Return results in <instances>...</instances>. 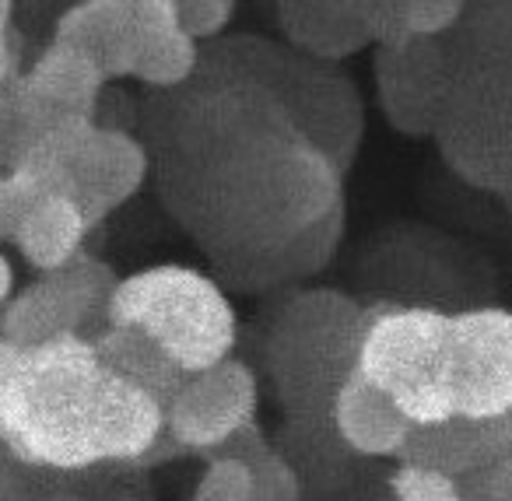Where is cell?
Returning <instances> with one entry per match:
<instances>
[{
    "mask_svg": "<svg viewBox=\"0 0 512 501\" xmlns=\"http://www.w3.org/2000/svg\"><path fill=\"white\" fill-rule=\"evenodd\" d=\"M204 53L186 85L151 106L158 190L186 235L242 291L306 281L344 235L348 158L299 116L351 106L344 81L313 74L302 53L267 43Z\"/></svg>",
    "mask_w": 512,
    "mask_h": 501,
    "instance_id": "6da1fadb",
    "label": "cell"
},
{
    "mask_svg": "<svg viewBox=\"0 0 512 501\" xmlns=\"http://www.w3.org/2000/svg\"><path fill=\"white\" fill-rule=\"evenodd\" d=\"M109 368L78 333L22 351L0 407V442L29 470L81 473L102 459Z\"/></svg>",
    "mask_w": 512,
    "mask_h": 501,
    "instance_id": "7a4b0ae2",
    "label": "cell"
},
{
    "mask_svg": "<svg viewBox=\"0 0 512 501\" xmlns=\"http://www.w3.org/2000/svg\"><path fill=\"white\" fill-rule=\"evenodd\" d=\"M369 309L337 288H292L271 309L260 358L288 424H330V403L358 365Z\"/></svg>",
    "mask_w": 512,
    "mask_h": 501,
    "instance_id": "3957f363",
    "label": "cell"
},
{
    "mask_svg": "<svg viewBox=\"0 0 512 501\" xmlns=\"http://www.w3.org/2000/svg\"><path fill=\"white\" fill-rule=\"evenodd\" d=\"M109 323L148 333L183 372L225 361L239 344V316L211 274L183 263H158L120 277L109 298Z\"/></svg>",
    "mask_w": 512,
    "mask_h": 501,
    "instance_id": "277c9868",
    "label": "cell"
},
{
    "mask_svg": "<svg viewBox=\"0 0 512 501\" xmlns=\"http://www.w3.org/2000/svg\"><path fill=\"white\" fill-rule=\"evenodd\" d=\"M449 169L512 207V43L477 39L435 123Z\"/></svg>",
    "mask_w": 512,
    "mask_h": 501,
    "instance_id": "5b68a950",
    "label": "cell"
},
{
    "mask_svg": "<svg viewBox=\"0 0 512 501\" xmlns=\"http://www.w3.org/2000/svg\"><path fill=\"white\" fill-rule=\"evenodd\" d=\"M11 172L36 193H67L99 225L137 197L151 172V155L127 130L71 116L53 123Z\"/></svg>",
    "mask_w": 512,
    "mask_h": 501,
    "instance_id": "8992f818",
    "label": "cell"
},
{
    "mask_svg": "<svg viewBox=\"0 0 512 501\" xmlns=\"http://www.w3.org/2000/svg\"><path fill=\"white\" fill-rule=\"evenodd\" d=\"M449 316L432 305H372L355 372L386 393L414 424L453 417Z\"/></svg>",
    "mask_w": 512,
    "mask_h": 501,
    "instance_id": "52a82bcc",
    "label": "cell"
},
{
    "mask_svg": "<svg viewBox=\"0 0 512 501\" xmlns=\"http://www.w3.org/2000/svg\"><path fill=\"white\" fill-rule=\"evenodd\" d=\"M116 281L120 277L102 260L88 253L74 256L64 267L39 274L29 288L15 291L0 305V333L22 351L67 333L92 340L109 323Z\"/></svg>",
    "mask_w": 512,
    "mask_h": 501,
    "instance_id": "ba28073f",
    "label": "cell"
},
{
    "mask_svg": "<svg viewBox=\"0 0 512 501\" xmlns=\"http://www.w3.org/2000/svg\"><path fill=\"white\" fill-rule=\"evenodd\" d=\"M260 382L242 358L228 354L211 368H200L183 379V386L165 403V435L179 452L211 456L235 431L256 421Z\"/></svg>",
    "mask_w": 512,
    "mask_h": 501,
    "instance_id": "9c48e42d",
    "label": "cell"
},
{
    "mask_svg": "<svg viewBox=\"0 0 512 501\" xmlns=\"http://www.w3.org/2000/svg\"><path fill=\"white\" fill-rule=\"evenodd\" d=\"M449 386L456 414H512V309L481 305L449 316Z\"/></svg>",
    "mask_w": 512,
    "mask_h": 501,
    "instance_id": "30bf717a",
    "label": "cell"
},
{
    "mask_svg": "<svg viewBox=\"0 0 512 501\" xmlns=\"http://www.w3.org/2000/svg\"><path fill=\"white\" fill-rule=\"evenodd\" d=\"M176 25L172 0H78L60 15L53 39L85 50L109 81H120L134 74L144 46Z\"/></svg>",
    "mask_w": 512,
    "mask_h": 501,
    "instance_id": "8fae6325",
    "label": "cell"
},
{
    "mask_svg": "<svg viewBox=\"0 0 512 501\" xmlns=\"http://www.w3.org/2000/svg\"><path fill=\"white\" fill-rule=\"evenodd\" d=\"M453 71V53L442 50L439 39L386 43L376 60V81L393 127L404 134H435Z\"/></svg>",
    "mask_w": 512,
    "mask_h": 501,
    "instance_id": "7c38bea8",
    "label": "cell"
},
{
    "mask_svg": "<svg viewBox=\"0 0 512 501\" xmlns=\"http://www.w3.org/2000/svg\"><path fill=\"white\" fill-rule=\"evenodd\" d=\"M512 456V414L467 417L453 414L439 424H414L400 459L425 463L463 480L498 459Z\"/></svg>",
    "mask_w": 512,
    "mask_h": 501,
    "instance_id": "4fadbf2b",
    "label": "cell"
},
{
    "mask_svg": "<svg viewBox=\"0 0 512 501\" xmlns=\"http://www.w3.org/2000/svg\"><path fill=\"white\" fill-rule=\"evenodd\" d=\"M18 85L46 120L60 123L71 116L95 120L109 78L85 50L64 43V39H50L36 64L29 71H18Z\"/></svg>",
    "mask_w": 512,
    "mask_h": 501,
    "instance_id": "5bb4252c",
    "label": "cell"
},
{
    "mask_svg": "<svg viewBox=\"0 0 512 501\" xmlns=\"http://www.w3.org/2000/svg\"><path fill=\"white\" fill-rule=\"evenodd\" d=\"M330 428L351 456L400 459L414 421L358 372L348 375L330 403Z\"/></svg>",
    "mask_w": 512,
    "mask_h": 501,
    "instance_id": "9a60e30c",
    "label": "cell"
},
{
    "mask_svg": "<svg viewBox=\"0 0 512 501\" xmlns=\"http://www.w3.org/2000/svg\"><path fill=\"white\" fill-rule=\"evenodd\" d=\"M162 442L165 400L109 368L106 410H102V459L106 463H144Z\"/></svg>",
    "mask_w": 512,
    "mask_h": 501,
    "instance_id": "2e32d148",
    "label": "cell"
},
{
    "mask_svg": "<svg viewBox=\"0 0 512 501\" xmlns=\"http://www.w3.org/2000/svg\"><path fill=\"white\" fill-rule=\"evenodd\" d=\"M92 228L95 225L81 211V204L67 193H36L18 221L11 246L32 270L46 274L85 253V239Z\"/></svg>",
    "mask_w": 512,
    "mask_h": 501,
    "instance_id": "e0dca14e",
    "label": "cell"
},
{
    "mask_svg": "<svg viewBox=\"0 0 512 501\" xmlns=\"http://www.w3.org/2000/svg\"><path fill=\"white\" fill-rule=\"evenodd\" d=\"M278 18L295 50L313 60L348 57L372 43L362 22L330 8L323 0H278Z\"/></svg>",
    "mask_w": 512,
    "mask_h": 501,
    "instance_id": "ac0fdd59",
    "label": "cell"
},
{
    "mask_svg": "<svg viewBox=\"0 0 512 501\" xmlns=\"http://www.w3.org/2000/svg\"><path fill=\"white\" fill-rule=\"evenodd\" d=\"M99 358L106 361L113 372L127 375L130 382L151 389L155 396H162L165 403L172 400L183 379L190 372L176 365L148 333L134 330V326H120V323H106V330H99L92 337Z\"/></svg>",
    "mask_w": 512,
    "mask_h": 501,
    "instance_id": "d6986e66",
    "label": "cell"
},
{
    "mask_svg": "<svg viewBox=\"0 0 512 501\" xmlns=\"http://www.w3.org/2000/svg\"><path fill=\"white\" fill-rule=\"evenodd\" d=\"M200 43L183 32V25L176 29H165L144 46V53L137 57L134 74L130 78L141 81L148 88H158V92H169V88H179L197 74L200 67Z\"/></svg>",
    "mask_w": 512,
    "mask_h": 501,
    "instance_id": "ffe728a7",
    "label": "cell"
},
{
    "mask_svg": "<svg viewBox=\"0 0 512 501\" xmlns=\"http://www.w3.org/2000/svg\"><path fill=\"white\" fill-rule=\"evenodd\" d=\"M190 501H253V470L235 456L207 459Z\"/></svg>",
    "mask_w": 512,
    "mask_h": 501,
    "instance_id": "44dd1931",
    "label": "cell"
},
{
    "mask_svg": "<svg viewBox=\"0 0 512 501\" xmlns=\"http://www.w3.org/2000/svg\"><path fill=\"white\" fill-rule=\"evenodd\" d=\"M390 494L393 501H439L460 494V480L449 473L435 470L425 463H411V459H397V470L390 473Z\"/></svg>",
    "mask_w": 512,
    "mask_h": 501,
    "instance_id": "7402d4cb",
    "label": "cell"
},
{
    "mask_svg": "<svg viewBox=\"0 0 512 501\" xmlns=\"http://www.w3.org/2000/svg\"><path fill=\"white\" fill-rule=\"evenodd\" d=\"M467 0H407L404 39H442L460 22Z\"/></svg>",
    "mask_w": 512,
    "mask_h": 501,
    "instance_id": "603a6c76",
    "label": "cell"
},
{
    "mask_svg": "<svg viewBox=\"0 0 512 501\" xmlns=\"http://www.w3.org/2000/svg\"><path fill=\"white\" fill-rule=\"evenodd\" d=\"M183 32H190L197 43L218 39L235 15V0H172Z\"/></svg>",
    "mask_w": 512,
    "mask_h": 501,
    "instance_id": "cb8c5ba5",
    "label": "cell"
},
{
    "mask_svg": "<svg viewBox=\"0 0 512 501\" xmlns=\"http://www.w3.org/2000/svg\"><path fill=\"white\" fill-rule=\"evenodd\" d=\"M460 494L467 501H512V456L463 477Z\"/></svg>",
    "mask_w": 512,
    "mask_h": 501,
    "instance_id": "d4e9b609",
    "label": "cell"
},
{
    "mask_svg": "<svg viewBox=\"0 0 512 501\" xmlns=\"http://www.w3.org/2000/svg\"><path fill=\"white\" fill-rule=\"evenodd\" d=\"M32 197H36V190H29L15 172L0 169V242L15 239V228Z\"/></svg>",
    "mask_w": 512,
    "mask_h": 501,
    "instance_id": "484cf974",
    "label": "cell"
},
{
    "mask_svg": "<svg viewBox=\"0 0 512 501\" xmlns=\"http://www.w3.org/2000/svg\"><path fill=\"white\" fill-rule=\"evenodd\" d=\"M11 18H15V0H0V88L18 74L15 36H11Z\"/></svg>",
    "mask_w": 512,
    "mask_h": 501,
    "instance_id": "4316f807",
    "label": "cell"
},
{
    "mask_svg": "<svg viewBox=\"0 0 512 501\" xmlns=\"http://www.w3.org/2000/svg\"><path fill=\"white\" fill-rule=\"evenodd\" d=\"M32 477V470L0 442V501H11L25 487V480Z\"/></svg>",
    "mask_w": 512,
    "mask_h": 501,
    "instance_id": "83f0119b",
    "label": "cell"
},
{
    "mask_svg": "<svg viewBox=\"0 0 512 501\" xmlns=\"http://www.w3.org/2000/svg\"><path fill=\"white\" fill-rule=\"evenodd\" d=\"M11 501H88L81 494L67 491V487H57V484H39V480H25V487L15 494Z\"/></svg>",
    "mask_w": 512,
    "mask_h": 501,
    "instance_id": "f1b7e54d",
    "label": "cell"
},
{
    "mask_svg": "<svg viewBox=\"0 0 512 501\" xmlns=\"http://www.w3.org/2000/svg\"><path fill=\"white\" fill-rule=\"evenodd\" d=\"M18 361H22V347H15L4 333H0V407H4V396H8L11 379H15Z\"/></svg>",
    "mask_w": 512,
    "mask_h": 501,
    "instance_id": "f546056e",
    "label": "cell"
},
{
    "mask_svg": "<svg viewBox=\"0 0 512 501\" xmlns=\"http://www.w3.org/2000/svg\"><path fill=\"white\" fill-rule=\"evenodd\" d=\"M439 501H467L463 494H453V498H439Z\"/></svg>",
    "mask_w": 512,
    "mask_h": 501,
    "instance_id": "4dcf8cb0",
    "label": "cell"
}]
</instances>
